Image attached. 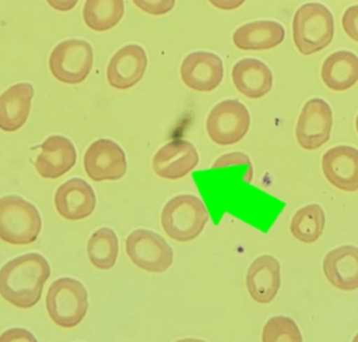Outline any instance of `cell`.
I'll return each instance as SVG.
<instances>
[{
	"label": "cell",
	"mask_w": 358,
	"mask_h": 342,
	"mask_svg": "<svg viewBox=\"0 0 358 342\" xmlns=\"http://www.w3.org/2000/svg\"><path fill=\"white\" fill-rule=\"evenodd\" d=\"M50 273V263L41 254L17 256L0 268V295L15 308H33L40 302Z\"/></svg>",
	"instance_id": "1"
},
{
	"label": "cell",
	"mask_w": 358,
	"mask_h": 342,
	"mask_svg": "<svg viewBox=\"0 0 358 342\" xmlns=\"http://www.w3.org/2000/svg\"><path fill=\"white\" fill-rule=\"evenodd\" d=\"M42 230L40 211L21 196L0 198V240L13 246H27L38 240Z\"/></svg>",
	"instance_id": "3"
},
{
	"label": "cell",
	"mask_w": 358,
	"mask_h": 342,
	"mask_svg": "<svg viewBox=\"0 0 358 342\" xmlns=\"http://www.w3.org/2000/svg\"><path fill=\"white\" fill-rule=\"evenodd\" d=\"M34 97L30 83H17L0 95V130L15 132L27 124Z\"/></svg>",
	"instance_id": "18"
},
{
	"label": "cell",
	"mask_w": 358,
	"mask_h": 342,
	"mask_svg": "<svg viewBox=\"0 0 358 342\" xmlns=\"http://www.w3.org/2000/svg\"><path fill=\"white\" fill-rule=\"evenodd\" d=\"M85 170L95 182L120 180L127 172V158L116 142L101 139L93 142L83 159Z\"/></svg>",
	"instance_id": "9"
},
{
	"label": "cell",
	"mask_w": 358,
	"mask_h": 342,
	"mask_svg": "<svg viewBox=\"0 0 358 342\" xmlns=\"http://www.w3.org/2000/svg\"><path fill=\"white\" fill-rule=\"evenodd\" d=\"M231 79L237 91L252 100L266 96L273 87L271 69L254 58H245L237 62L233 67Z\"/></svg>",
	"instance_id": "19"
},
{
	"label": "cell",
	"mask_w": 358,
	"mask_h": 342,
	"mask_svg": "<svg viewBox=\"0 0 358 342\" xmlns=\"http://www.w3.org/2000/svg\"><path fill=\"white\" fill-rule=\"evenodd\" d=\"M140 10L149 15H163L171 13L176 0H132Z\"/></svg>",
	"instance_id": "28"
},
{
	"label": "cell",
	"mask_w": 358,
	"mask_h": 342,
	"mask_svg": "<svg viewBox=\"0 0 358 342\" xmlns=\"http://www.w3.org/2000/svg\"><path fill=\"white\" fill-rule=\"evenodd\" d=\"M46 310L50 320L62 328H73L85 320L89 295L83 283L73 278H59L46 295Z\"/></svg>",
	"instance_id": "5"
},
{
	"label": "cell",
	"mask_w": 358,
	"mask_h": 342,
	"mask_svg": "<svg viewBox=\"0 0 358 342\" xmlns=\"http://www.w3.org/2000/svg\"><path fill=\"white\" fill-rule=\"evenodd\" d=\"M324 273L329 283L340 290L358 289V248L342 246L327 254Z\"/></svg>",
	"instance_id": "20"
},
{
	"label": "cell",
	"mask_w": 358,
	"mask_h": 342,
	"mask_svg": "<svg viewBox=\"0 0 358 342\" xmlns=\"http://www.w3.org/2000/svg\"><path fill=\"white\" fill-rule=\"evenodd\" d=\"M55 207L62 218L77 221L92 215L96 207L94 190L85 180L73 178L62 184L55 193Z\"/></svg>",
	"instance_id": "14"
},
{
	"label": "cell",
	"mask_w": 358,
	"mask_h": 342,
	"mask_svg": "<svg viewBox=\"0 0 358 342\" xmlns=\"http://www.w3.org/2000/svg\"><path fill=\"white\" fill-rule=\"evenodd\" d=\"M321 77L332 91L341 92L351 89L358 81L357 56L348 50L334 52L324 62Z\"/></svg>",
	"instance_id": "22"
},
{
	"label": "cell",
	"mask_w": 358,
	"mask_h": 342,
	"mask_svg": "<svg viewBox=\"0 0 358 342\" xmlns=\"http://www.w3.org/2000/svg\"><path fill=\"white\" fill-rule=\"evenodd\" d=\"M285 30L275 21H256L241 25L233 35V43L241 50H266L279 46Z\"/></svg>",
	"instance_id": "21"
},
{
	"label": "cell",
	"mask_w": 358,
	"mask_h": 342,
	"mask_svg": "<svg viewBox=\"0 0 358 342\" xmlns=\"http://www.w3.org/2000/svg\"><path fill=\"white\" fill-rule=\"evenodd\" d=\"M206 127L212 142L229 147L246 137L250 128V114L239 101H223L212 108Z\"/></svg>",
	"instance_id": "8"
},
{
	"label": "cell",
	"mask_w": 358,
	"mask_h": 342,
	"mask_svg": "<svg viewBox=\"0 0 358 342\" xmlns=\"http://www.w3.org/2000/svg\"><path fill=\"white\" fill-rule=\"evenodd\" d=\"M147 67V52L143 47L136 44L126 45L110 60L107 81L114 89H131L141 81Z\"/></svg>",
	"instance_id": "13"
},
{
	"label": "cell",
	"mask_w": 358,
	"mask_h": 342,
	"mask_svg": "<svg viewBox=\"0 0 358 342\" xmlns=\"http://www.w3.org/2000/svg\"><path fill=\"white\" fill-rule=\"evenodd\" d=\"M342 25L346 34L358 43V6H352L343 15Z\"/></svg>",
	"instance_id": "29"
},
{
	"label": "cell",
	"mask_w": 358,
	"mask_h": 342,
	"mask_svg": "<svg viewBox=\"0 0 358 342\" xmlns=\"http://www.w3.org/2000/svg\"><path fill=\"white\" fill-rule=\"evenodd\" d=\"M126 252L134 265L149 273H164L174 262V251L155 231L137 229L126 240Z\"/></svg>",
	"instance_id": "7"
},
{
	"label": "cell",
	"mask_w": 358,
	"mask_h": 342,
	"mask_svg": "<svg viewBox=\"0 0 358 342\" xmlns=\"http://www.w3.org/2000/svg\"><path fill=\"white\" fill-rule=\"evenodd\" d=\"M175 342H207L204 340L196 339V338H185V339L177 340Z\"/></svg>",
	"instance_id": "33"
},
{
	"label": "cell",
	"mask_w": 358,
	"mask_h": 342,
	"mask_svg": "<svg viewBox=\"0 0 358 342\" xmlns=\"http://www.w3.org/2000/svg\"><path fill=\"white\" fill-rule=\"evenodd\" d=\"M94 52L89 43L67 40L56 45L50 52V66L52 77L65 84L83 83L92 70Z\"/></svg>",
	"instance_id": "6"
},
{
	"label": "cell",
	"mask_w": 358,
	"mask_h": 342,
	"mask_svg": "<svg viewBox=\"0 0 358 342\" xmlns=\"http://www.w3.org/2000/svg\"><path fill=\"white\" fill-rule=\"evenodd\" d=\"M262 342H303L296 322L286 316L270 318L262 330Z\"/></svg>",
	"instance_id": "26"
},
{
	"label": "cell",
	"mask_w": 358,
	"mask_h": 342,
	"mask_svg": "<svg viewBox=\"0 0 358 342\" xmlns=\"http://www.w3.org/2000/svg\"><path fill=\"white\" fill-rule=\"evenodd\" d=\"M210 215L203 202L192 194H182L169 200L161 214V223L169 238L189 242L201 235Z\"/></svg>",
	"instance_id": "2"
},
{
	"label": "cell",
	"mask_w": 358,
	"mask_h": 342,
	"mask_svg": "<svg viewBox=\"0 0 358 342\" xmlns=\"http://www.w3.org/2000/svg\"><path fill=\"white\" fill-rule=\"evenodd\" d=\"M0 342H38V340L24 328H10L0 335Z\"/></svg>",
	"instance_id": "30"
},
{
	"label": "cell",
	"mask_w": 358,
	"mask_h": 342,
	"mask_svg": "<svg viewBox=\"0 0 358 342\" xmlns=\"http://www.w3.org/2000/svg\"><path fill=\"white\" fill-rule=\"evenodd\" d=\"M182 82L196 92H212L224 77L223 61L213 52H192L180 67Z\"/></svg>",
	"instance_id": "11"
},
{
	"label": "cell",
	"mask_w": 358,
	"mask_h": 342,
	"mask_svg": "<svg viewBox=\"0 0 358 342\" xmlns=\"http://www.w3.org/2000/svg\"><path fill=\"white\" fill-rule=\"evenodd\" d=\"M326 225V215L317 204L299 209L291 221V232L294 238L303 243H313L320 238Z\"/></svg>",
	"instance_id": "25"
},
{
	"label": "cell",
	"mask_w": 358,
	"mask_h": 342,
	"mask_svg": "<svg viewBox=\"0 0 358 342\" xmlns=\"http://www.w3.org/2000/svg\"><path fill=\"white\" fill-rule=\"evenodd\" d=\"M356 130H357L358 132V116L357 118H356Z\"/></svg>",
	"instance_id": "35"
},
{
	"label": "cell",
	"mask_w": 358,
	"mask_h": 342,
	"mask_svg": "<svg viewBox=\"0 0 358 342\" xmlns=\"http://www.w3.org/2000/svg\"><path fill=\"white\" fill-rule=\"evenodd\" d=\"M247 290L252 300L260 304L272 302L281 287V266L271 255H262L249 266Z\"/></svg>",
	"instance_id": "17"
},
{
	"label": "cell",
	"mask_w": 358,
	"mask_h": 342,
	"mask_svg": "<svg viewBox=\"0 0 358 342\" xmlns=\"http://www.w3.org/2000/svg\"><path fill=\"white\" fill-rule=\"evenodd\" d=\"M353 342H358V334L354 337Z\"/></svg>",
	"instance_id": "34"
},
{
	"label": "cell",
	"mask_w": 358,
	"mask_h": 342,
	"mask_svg": "<svg viewBox=\"0 0 358 342\" xmlns=\"http://www.w3.org/2000/svg\"><path fill=\"white\" fill-rule=\"evenodd\" d=\"M46 3L55 10L67 13V11L73 10V8L79 3V0H46Z\"/></svg>",
	"instance_id": "31"
},
{
	"label": "cell",
	"mask_w": 358,
	"mask_h": 342,
	"mask_svg": "<svg viewBox=\"0 0 358 342\" xmlns=\"http://www.w3.org/2000/svg\"><path fill=\"white\" fill-rule=\"evenodd\" d=\"M210 3L221 10H235L244 5L246 0H209Z\"/></svg>",
	"instance_id": "32"
},
{
	"label": "cell",
	"mask_w": 358,
	"mask_h": 342,
	"mask_svg": "<svg viewBox=\"0 0 358 342\" xmlns=\"http://www.w3.org/2000/svg\"><path fill=\"white\" fill-rule=\"evenodd\" d=\"M199 164L196 147L186 140L176 139L165 144L153 157L152 167L157 176L178 180L190 174Z\"/></svg>",
	"instance_id": "12"
},
{
	"label": "cell",
	"mask_w": 358,
	"mask_h": 342,
	"mask_svg": "<svg viewBox=\"0 0 358 342\" xmlns=\"http://www.w3.org/2000/svg\"><path fill=\"white\" fill-rule=\"evenodd\" d=\"M87 251L90 262L94 267L108 271L117 262L120 253L117 235L112 228L99 229L89 239Z\"/></svg>",
	"instance_id": "24"
},
{
	"label": "cell",
	"mask_w": 358,
	"mask_h": 342,
	"mask_svg": "<svg viewBox=\"0 0 358 342\" xmlns=\"http://www.w3.org/2000/svg\"><path fill=\"white\" fill-rule=\"evenodd\" d=\"M236 165H246L247 172L245 174L244 180L250 184L254 178V167L248 155L241 151H234V153H229L219 157L212 165V169L227 168V167L236 166Z\"/></svg>",
	"instance_id": "27"
},
{
	"label": "cell",
	"mask_w": 358,
	"mask_h": 342,
	"mask_svg": "<svg viewBox=\"0 0 358 342\" xmlns=\"http://www.w3.org/2000/svg\"><path fill=\"white\" fill-rule=\"evenodd\" d=\"M124 15V0H85L83 20L95 32L115 28Z\"/></svg>",
	"instance_id": "23"
},
{
	"label": "cell",
	"mask_w": 358,
	"mask_h": 342,
	"mask_svg": "<svg viewBox=\"0 0 358 342\" xmlns=\"http://www.w3.org/2000/svg\"><path fill=\"white\" fill-rule=\"evenodd\" d=\"M40 154L34 165L44 179H58L67 174L77 163V151L73 142L62 135H52L40 145Z\"/></svg>",
	"instance_id": "16"
},
{
	"label": "cell",
	"mask_w": 358,
	"mask_h": 342,
	"mask_svg": "<svg viewBox=\"0 0 358 342\" xmlns=\"http://www.w3.org/2000/svg\"><path fill=\"white\" fill-rule=\"evenodd\" d=\"M334 36V15L326 6L306 3L294 15V43L303 55H313L324 50L331 44Z\"/></svg>",
	"instance_id": "4"
},
{
	"label": "cell",
	"mask_w": 358,
	"mask_h": 342,
	"mask_svg": "<svg viewBox=\"0 0 358 342\" xmlns=\"http://www.w3.org/2000/svg\"><path fill=\"white\" fill-rule=\"evenodd\" d=\"M334 114L330 105L321 98H313L303 105L296 126V139L307 151L320 149L330 140Z\"/></svg>",
	"instance_id": "10"
},
{
	"label": "cell",
	"mask_w": 358,
	"mask_h": 342,
	"mask_svg": "<svg viewBox=\"0 0 358 342\" xmlns=\"http://www.w3.org/2000/svg\"><path fill=\"white\" fill-rule=\"evenodd\" d=\"M322 171L338 190L358 191V149L348 145L329 149L322 157Z\"/></svg>",
	"instance_id": "15"
}]
</instances>
